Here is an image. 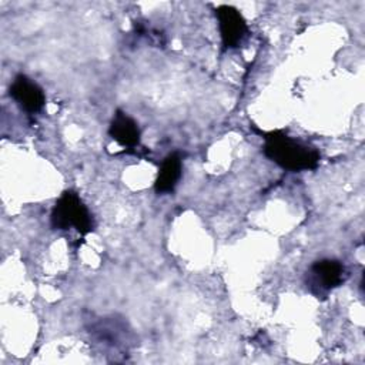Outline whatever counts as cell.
Returning <instances> with one entry per match:
<instances>
[{
  "instance_id": "1",
  "label": "cell",
  "mask_w": 365,
  "mask_h": 365,
  "mask_svg": "<svg viewBox=\"0 0 365 365\" xmlns=\"http://www.w3.org/2000/svg\"><path fill=\"white\" fill-rule=\"evenodd\" d=\"M264 137V155L288 171H307L317 168L319 151L297 138L289 137L281 130L261 133Z\"/></svg>"
},
{
  "instance_id": "2",
  "label": "cell",
  "mask_w": 365,
  "mask_h": 365,
  "mask_svg": "<svg viewBox=\"0 0 365 365\" xmlns=\"http://www.w3.org/2000/svg\"><path fill=\"white\" fill-rule=\"evenodd\" d=\"M50 222L54 230H76L81 237L94 230L91 212L83 202L81 197L73 190H67L58 197L51 210Z\"/></svg>"
},
{
  "instance_id": "3",
  "label": "cell",
  "mask_w": 365,
  "mask_h": 365,
  "mask_svg": "<svg viewBox=\"0 0 365 365\" xmlns=\"http://www.w3.org/2000/svg\"><path fill=\"white\" fill-rule=\"evenodd\" d=\"M346 277L344 264L338 259L322 258L315 261L308 271V287L317 297L325 295L339 287Z\"/></svg>"
},
{
  "instance_id": "4",
  "label": "cell",
  "mask_w": 365,
  "mask_h": 365,
  "mask_svg": "<svg viewBox=\"0 0 365 365\" xmlns=\"http://www.w3.org/2000/svg\"><path fill=\"white\" fill-rule=\"evenodd\" d=\"M220 36L224 48H235L245 40L248 26L242 14L232 6L222 4L215 9Z\"/></svg>"
},
{
  "instance_id": "5",
  "label": "cell",
  "mask_w": 365,
  "mask_h": 365,
  "mask_svg": "<svg viewBox=\"0 0 365 365\" xmlns=\"http://www.w3.org/2000/svg\"><path fill=\"white\" fill-rule=\"evenodd\" d=\"M9 94L16 101V104L27 114L38 113L46 103L43 88L24 74H19L14 77L9 88Z\"/></svg>"
},
{
  "instance_id": "6",
  "label": "cell",
  "mask_w": 365,
  "mask_h": 365,
  "mask_svg": "<svg viewBox=\"0 0 365 365\" xmlns=\"http://www.w3.org/2000/svg\"><path fill=\"white\" fill-rule=\"evenodd\" d=\"M110 137L124 148H135L140 144L141 131L138 124L124 111L117 110L108 127Z\"/></svg>"
},
{
  "instance_id": "7",
  "label": "cell",
  "mask_w": 365,
  "mask_h": 365,
  "mask_svg": "<svg viewBox=\"0 0 365 365\" xmlns=\"http://www.w3.org/2000/svg\"><path fill=\"white\" fill-rule=\"evenodd\" d=\"M182 175V160L178 153L168 154L158 170L154 190L157 194H170L175 190Z\"/></svg>"
}]
</instances>
